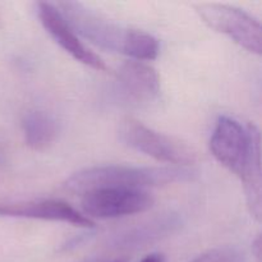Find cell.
<instances>
[{
	"label": "cell",
	"instance_id": "30bf717a",
	"mask_svg": "<svg viewBox=\"0 0 262 262\" xmlns=\"http://www.w3.org/2000/svg\"><path fill=\"white\" fill-rule=\"evenodd\" d=\"M0 216L67 223L82 228L94 227V222L91 219L60 200H38V201L0 204Z\"/></svg>",
	"mask_w": 262,
	"mask_h": 262
},
{
	"label": "cell",
	"instance_id": "52a82bcc",
	"mask_svg": "<svg viewBox=\"0 0 262 262\" xmlns=\"http://www.w3.org/2000/svg\"><path fill=\"white\" fill-rule=\"evenodd\" d=\"M183 227V217L174 211L117 230L107 237V247L115 251H138L171 237Z\"/></svg>",
	"mask_w": 262,
	"mask_h": 262
},
{
	"label": "cell",
	"instance_id": "8992f818",
	"mask_svg": "<svg viewBox=\"0 0 262 262\" xmlns=\"http://www.w3.org/2000/svg\"><path fill=\"white\" fill-rule=\"evenodd\" d=\"M154 202V197L145 189L101 188L84 193L81 207L89 219L107 220L145 212Z\"/></svg>",
	"mask_w": 262,
	"mask_h": 262
},
{
	"label": "cell",
	"instance_id": "8fae6325",
	"mask_svg": "<svg viewBox=\"0 0 262 262\" xmlns=\"http://www.w3.org/2000/svg\"><path fill=\"white\" fill-rule=\"evenodd\" d=\"M25 142L31 150L45 151L55 142L59 123L53 114L42 110L28 112L22 120Z\"/></svg>",
	"mask_w": 262,
	"mask_h": 262
},
{
	"label": "cell",
	"instance_id": "2e32d148",
	"mask_svg": "<svg viewBox=\"0 0 262 262\" xmlns=\"http://www.w3.org/2000/svg\"><path fill=\"white\" fill-rule=\"evenodd\" d=\"M114 262H124V261H122V260H118V261H114Z\"/></svg>",
	"mask_w": 262,
	"mask_h": 262
},
{
	"label": "cell",
	"instance_id": "3957f363",
	"mask_svg": "<svg viewBox=\"0 0 262 262\" xmlns=\"http://www.w3.org/2000/svg\"><path fill=\"white\" fill-rule=\"evenodd\" d=\"M210 150L224 168L242 181L261 168V137L257 127L242 125L234 118L222 115L210 138Z\"/></svg>",
	"mask_w": 262,
	"mask_h": 262
},
{
	"label": "cell",
	"instance_id": "6da1fadb",
	"mask_svg": "<svg viewBox=\"0 0 262 262\" xmlns=\"http://www.w3.org/2000/svg\"><path fill=\"white\" fill-rule=\"evenodd\" d=\"M56 8L74 32L104 50L130 56L137 61L154 60L159 55L158 38L145 31L118 25L82 3L60 2Z\"/></svg>",
	"mask_w": 262,
	"mask_h": 262
},
{
	"label": "cell",
	"instance_id": "5b68a950",
	"mask_svg": "<svg viewBox=\"0 0 262 262\" xmlns=\"http://www.w3.org/2000/svg\"><path fill=\"white\" fill-rule=\"evenodd\" d=\"M197 14L210 28L224 33L247 51L260 55L262 50V28L260 22L250 13L216 3L194 5Z\"/></svg>",
	"mask_w": 262,
	"mask_h": 262
},
{
	"label": "cell",
	"instance_id": "7a4b0ae2",
	"mask_svg": "<svg viewBox=\"0 0 262 262\" xmlns=\"http://www.w3.org/2000/svg\"><path fill=\"white\" fill-rule=\"evenodd\" d=\"M196 177L193 169L184 166L101 165L82 169L64 182L72 193H87L101 188L143 189L188 182Z\"/></svg>",
	"mask_w": 262,
	"mask_h": 262
},
{
	"label": "cell",
	"instance_id": "ba28073f",
	"mask_svg": "<svg viewBox=\"0 0 262 262\" xmlns=\"http://www.w3.org/2000/svg\"><path fill=\"white\" fill-rule=\"evenodd\" d=\"M115 99L132 107L150 105L160 95L158 72L143 61H127L118 71L114 83Z\"/></svg>",
	"mask_w": 262,
	"mask_h": 262
},
{
	"label": "cell",
	"instance_id": "5bb4252c",
	"mask_svg": "<svg viewBox=\"0 0 262 262\" xmlns=\"http://www.w3.org/2000/svg\"><path fill=\"white\" fill-rule=\"evenodd\" d=\"M253 248H255L256 257H257V260L260 261L261 260V241H260V237H257V239H256L255 243H253Z\"/></svg>",
	"mask_w": 262,
	"mask_h": 262
},
{
	"label": "cell",
	"instance_id": "7c38bea8",
	"mask_svg": "<svg viewBox=\"0 0 262 262\" xmlns=\"http://www.w3.org/2000/svg\"><path fill=\"white\" fill-rule=\"evenodd\" d=\"M191 262H247L246 256L235 247H217L197 256Z\"/></svg>",
	"mask_w": 262,
	"mask_h": 262
},
{
	"label": "cell",
	"instance_id": "9c48e42d",
	"mask_svg": "<svg viewBox=\"0 0 262 262\" xmlns=\"http://www.w3.org/2000/svg\"><path fill=\"white\" fill-rule=\"evenodd\" d=\"M37 14L46 32L72 58L95 71H106L107 67L105 61L79 40L55 4L48 2L37 3Z\"/></svg>",
	"mask_w": 262,
	"mask_h": 262
},
{
	"label": "cell",
	"instance_id": "4fadbf2b",
	"mask_svg": "<svg viewBox=\"0 0 262 262\" xmlns=\"http://www.w3.org/2000/svg\"><path fill=\"white\" fill-rule=\"evenodd\" d=\"M140 262H165V257L161 253H151V255L142 258Z\"/></svg>",
	"mask_w": 262,
	"mask_h": 262
},
{
	"label": "cell",
	"instance_id": "9a60e30c",
	"mask_svg": "<svg viewBox=\"0 0 262 262\" xmlns=\"http://www.w3.org/2000/svg\"><path fill=\"white\" fill-rule=\"evenodd\" d=\"M82 262H112V261H109L107 258H104V257H92V258H89V260H84Z\"/></svg>",
	"mask_w": 262,
	"mask_h": 262
},
{
	"label": "cell",
	"instance_id": "277c9868",
	"mask_svg": "<svg viewBox=\"0 0 262 262\" xmlns=\"http://www.w3.org/2000/svg\"><path fill=\"white\" fill-rule=\"evenodd\" d=\"M118 132L125 146L158 161L184 168L196 161V154L188 146L164 133L156 132L132 118L122 120Z\"/></svg>",
	"mask_w": 262,
	"mask_h": 262
}]
</instances>
